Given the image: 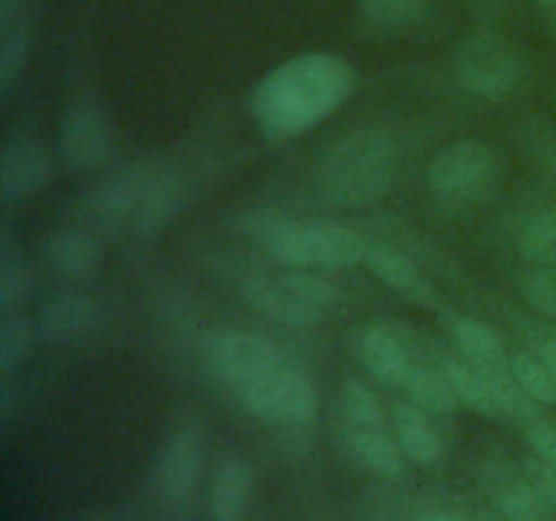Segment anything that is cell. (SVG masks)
Masks as SVG:
<instances>
[{
	"mask_svg": "<svg viewBox=\"0 0 556 521\" xmlns=\"http://www.w3.org/2000/svg\"><path fill=\"white\" fill-rule=\"evenodd\" d=\"M497 508L508 521H554L556 516L554 505L527 478L500 488Z\"/></svg>",
	"mask_w": 556,
	"mask_h": 521,
	"instance_id": "d4e9b609",
	"label": "cell"
},
{
	"mask_svg": "<svg viewBox=\"0 0 556 521\" xmlns=\"http://www.w3.org/2000/svg\"><path fill=\"white\" fill-rule=\"evenodd\" d=\"M242 293L258 313H264L266 318L277 320L282 326L304 329V326H315L324 318L320 309H315L313 304H307L293 291L286 275L250 277V280H244Z\"/></svg>",
	"mask_w": 556,
	"mask_h": 521,
	"instance_id": "7c38bea8",
	"label": "cell"
},
{
	"mask_svg": "<svg viewBox=\"0 0 556 521\" xmlns=\"http://www.w3.org/2000/svg\"><path fill=\"white\" fill-rule=\"evenodd\" d=\"M541 358L546 361V367L552 369V374L556 378V340H548L546 345L541 347Z\"/></svg>",
	"mask_w": 556,
	"mask_h": 521,
	"instance_id": "e575fe53",
	"label": "cell"
},
{
	"mask_svg": "<svg viewBox=\"0 0 556 521\" xmlns=\"http://www.w3.org/2000/svg\"><path fill=\"white\" fill-rule=\"evenodd\" d=\"M416 521H470L459 513H427V516H418Z\"/></svg>",
	"mask_w": 556,
	"mask_h": 521,
	"instance_id": "d590c367",
	"label": "cell"
},
{
	"mask_svg": "<svg viewBox=\"0 0 556 521\" xmlns=\"http://www.w3.org/2000/svg\"><path fill=\"white\" fill-rule=\"evenodd\" d=\"M201 437L193 429L172 434L157 459V492L166 503L182 505L193 492L201 472Z\"/></svg>",
	"mask_w": 556,
	"mask_h": 521,
	"instance_id": "8fae6325",
	"label": "cell"
},
{
	"mask_svg": "<svg viewBox=\"0 0 556 521\" xmlns=\"http://www.w3.org/2000/svg\"><path fill=\"white\" fill-rule=\"evenodd\" d=\"M185 199H188V190H185L182 179L177 174L157 171L147 188L144 199H141L139 209H136L130 231L141 239L157 237L182 212Z\"/></svg>",
	"mask_w": 556,
	"mask_h": 521,
	"instance_id": "2e32d148",
	"label": "cell"
},
{
	"mask_svg": "<svg viewBox=\"0 0 556 521\" xmlns=\"http://www.w3.org/2000/svg\"><path fill=\"white\" fill-rule=\"evenodd\" d=\"M445 374H448L451 385H454L456 396H459L462 405L472 407L476 412L489 418L505 416L503 405L497 399V391H494L492 380H489L486 369L478 367V364L467 361V358H448L443 364Z\"/></svg>",
	"mask_w": 556,
	"mask_h": 521,
	"instance_id": "ffe728a7",
	"label": "cell"
},
{
	"mask_svg": "<svg viewBox=\"0 0 556 521\" xmlns=\"http://www.w3.org/2000/svg\"><path fill=\"white\" fill-rule=\"evenodd\" d=\"M114 134L109 114L96 96L76 98L60 123V155L71 168L90 171L112 157Z\"/></svg>",
	"mask_w": 556,
	"mask_h": 521,
	"instance_id": "ba28073f",
	"label": "cell"
},
{
	"mask_svg": "<svg viewBox=\"0 0 556 521\" xmlns=\"http://www.w3.org/2000/svg\"><path fill=\"white\" fill-rule=\"evenodd\" d=\"M503 150L486 139H462L445 147L429 166V185L440 199L478 201L503 182Z\"/></svg>",
	"mask_w": 556,
	"mask_h": 521,
	"instance_id": "277c9868",
	"label": "cell"
},
{
	"mask_svg": "<svg viewBox=\"0 0 556 521\" xmlns=\"http://www.w3.org/2000/svg\"><path fill=\"white\" fill-rule=\"evenodd\" d=\"M206 361L220 380L244 389L288 361L275 340L258 331H220L206 345Z\"/></svg>",
	"mask_w": 556,
	"mask_h": 521,
	"instance_id": "52a82bcc",
	"label": "cell"
},
{
	"mask_svg": "<svg viewBox=\"0 0 556 521\" xmlns=\"http://www.w3.org/2000/svg\"><path fill=\"white\" fill-rule=\"evenodd\" d=\"M255 488V472L242 456H228L212 478L210 510L215 521H242Z\"/></svg>",
	"mask_w": 556,
	"mask_h": 521,
	"instance_id": "9a60e30c",
	"label": "cell"
},
{
	"mask_svg": "<svg viewBox=\"0 0 556 521\" xmlns=\"http://www.w3.org/2000/svg\"><path fill=\"white\" fill-rule=\"evenodd\" d=\"M538 3H541L548 14H556V0H538Z\"/></svg>",
	"mask_w": 556,
	"mask_h": 521,
	"instance_id": "8d00e7d4",
	"label": "cell"
},
{
	"mask_svg": "<svg viewBox=\"0 0 556 521\" xmlns=\"http://www.w3.org/2000/svg\"><path fill=\"white\" fill-rule=\"evenodd\" d=\"M30 52V33L25 25H5L0 43V90L9 92L16 76L22 74Z\"/></svg>",
	"mask_w": 556,
	"mask_h": 521,
	"instance_id": "f546056e",
	"label": "cell"
},
{
	"mask_svg": "<svg viewBox=\"0 0 556 521\" xmlns=\"http://www.w3.org/2000/svg\"><path fill=\"white\" fill-rule=\"evenodd\" d=\"M525 470H527V481H530L532 486H535L538 492H541L543 497H546L556 508V467L546 465V461L538 459V456H532V459H527Z\"/></svg>",
	"mask_w": 556,
	"mask_h": 521,
	"instance_id": "836d02e7",
	"label": "cell"
},
{
	"mask_svg": "<svg viewBox=\"0 0 556 521\" xmlns=\"http://www.w3.org/2000/svg\"><path fill=\"white\" fill-rule=\"evenodd\" d=\"M396 147L380 130H353L326 150L320 182L331 201L342 206H367L383 199L394 182Z\"/></svg>",
	"mask_w": 556,
	"mask_h": 521,
	"instance_id": "7a4b0ae2",
	"label": "cell"
},
{
	"mask_svg": "<svg viewBox=\"0 0 556 521\" xmlns=\"http://www.w3.org/2000/svg\"><path fill=\"white\" fill-rule=\"evenodd\" d=\"M525 296L535 313L556 318V264L535 266L525 277Z\"/></svg>",
	"mask_w": 556,
	"mask_h": 521,
	"instance_id": "4dcf8cb0",
	"label": "cell"
},
{
	"mask_svg": "<svg viewBox=\"0 0 556 521\" xmlns=\"http://www.w3.org/2000/svg\"><path fill=\"white\" fill-rule=\"evenodd\" d=\"M30 293V269L22 260L3 258L0 269V309L9 313L16 304H22Z\"/></svg>",
	"mask_w": 556,
	"mask_h": 521,
	"instance_id": "1f68e13d",
	"label": "cell"
},
{
	"mask_svg": "<svg viewBox=\"0 0 556 521\" xmlns=\"http://www.w3.org/2000/svg\"><path fill=\"white\" fill-rule=\"evenodd\" d=\"M508 367L514 372V378L519 380L521 389L532 396L541 407H554L556 405V378L552 369L546 367V361L532 353H510Z\"/></svg>",
	"mask_w": 556,
	"mask_h": 521,
	"instance_id": "484cf974",
	"label": "cell"
},
{
	"mask_svg": "<svg viewBox=\"0 0 556 521\" xmlns=\"http://www.w3.org/2000/svg\"><path fill=\"white\" fill-rule=\"evenodd\" d=\"M448 331L467 361L478 364V367H500V364H508L500 336L486 323H481V320L467 318V315H454L448 320Z\"/></svg>",
	"mask_w": 556,
	"mask_h": 521,
	"instance_id": "7402d4cb",
	"label": "cell"
},
{
	"mask_svg": "<svg viewBox=\"0 0 556 521\" xmlns=\"http://www.w3.org/2000/svg\"><path fill=\"white\" fill-rule=\"evenodd\" d=\"M391 418H394L396 443H400L402 454L413 465L429 467L434 461H440V456H443V440H440L438 429L432 427L424 407H418L410 399L396 402Z\"/></svg>",
	"mask_w": 556,
	"mask_h": 521,
	"instance_id": "e0dca14e",
	"label": "cell"
},
{
	"mask_svg": "<svg viewBox=\"0 0 556 521\" xmlns=\"http://www.w3.org/2000/svg\"><path fill=\"white\" fill-rule=\"evenodd\" d=\"M519 255L530 266L556 264V212L535 215L519 233Z\"/></svg>",
	"mask_w": 556,
	"mask_h": 521,
	"instance_id": "4316f807",
	"label": "cell"
},
{
	"mask_svg": "<svg viewBox=\"0 0 556 521\" xmlns=\"http://www.w3.org/2000/svg\"><path fill=\"white\" fill-rule=\"evenodd\" d=\"M36 336L38 326H33L30 320L22 318V315L5 320L3 329H0V372H3V378H9V374L25 361Z\"/></svg>",
	"mask_w": 556,
	"mask_h": 521,
	"instance_id": "f1b7e54d",
	"label": "cell"
},
{
	"mask_svg": "<svg viewBox=\"0 0 556 521\" xmlns=\"http://www.w3.org/2000/svg\"><path fill=\"white\" fill-rule=\"evenodd\" d=\"M356 87V71L334 52H304L277 65L255 85L250 106L258 128L291 139L324 123Z\"/></svg>",
	"mask_w": 556,
	"mask_h": 521,
	"instance_id": "6da1fadb",
	"label": "cell"
},
{
	"mask_svg": "<svg viewBox=\"0 0 556 521\" xmlns=\"http://www.w3.org/2000/svg\"><path fill=\"white\" fill-rule=\"evenodd\" d=\"M342 412H345L351 429H372L383 427V407L375 391L356 378H348L342 383Z\"/></svg>",
	"mask_w": 556,
	"mask_h": 521,
	"instance_id": "83f0119b",
	"label": "cell"
},
{
	"mask_svg": "<svg viewBox=\"0 0 556 521\" xmlns=\"http://www.w3.org/2000/svg\"><path fill=\"white\" fill-rule=\"evenodd\" d=\"M98 318H101V309H98L96 298L85 296V293H63L43 307L36 323L38 336L49 345L74 342L76 336L87 334L98 323Z\"/></svg>",
	"mask_w": 556,
	"mask_h": 521,
	"instance_id": "5bb4252c",
	"label": "cell"
},
{
	"mask_svg": "<svg viewBox=\"0 0 556 521\" xmlns=\"http://www.w3.org/2000/svg\"><path fill=\"white\" fill-rule=\"evenodd\" d=\"M459 85L478 98H505L521 79V58L514 43L497 30H472L454 52Z\"/></svg>",
	"mask_w": 556,
	"mask_h": 521,
	"instance_id": "5b68a950",
	"label": "cell"
},
{
	"mask_svg": "<svg viewBox=\"0 0 556 521\" xmlns=\"http://www.w3.org/2000/svg\"><path fill=\"white\" fill-rule=\"evenodd\" d=\"M364 264L372 269V275L378 277V280H383L386 285L405 293V296L427 302L429 293H432L429 291L427 277L421 275V269H418L402 250L391 247V244H369Z\"/></svg>",
	"mask_w": 556,
	"mask_h": 521,
	"instance_id": "ac0fdd59",
	"label": "cell"
},
{
	"mask_svg": "<svg viewBox=\"0 0 556 521\" xmlns=\"http://www.w3.org/2000/svg\"><path fill=\"white\" fill-rule=\"evenodd\" d=\"M505 521H508V519H505Z\"/></svg>",
	"mask_w": 556,
	"mask_h": 521,
	"instance_id": "74e56055",
	"label": "cell"
},
{
	"mask_svg": "<svg viewBox=\"0 0 556 521\" xmlns=\"http://www.w3.org/2000/svg\"><path fill=\"white\" fill-rule=\"evenodd\" d=\"M266 247L291 269H351L367 258V239L345 223L282 220L266 231Z\"/></svg>",
	"mask_w": 556,
	"mask_h": 521,
	"instance_id": "3957f363",
	"label": "cell"
},
{
	"mask_svg": "<svg viewBox=\"0 0 556 521\" xmlns=\"http://www.w3.org/2000/svg\"><path fill=\"white\" fill-rule=\"evenodd\" d=\"M402 389H405L407 399L416 402L427 412H454L459 407V396H456L445 369L416 364Z\"/></svg>",
	"mask_w": 556,
	"mask_h": 521,
	"instance_id": "cb8c5ba5",
	"label": "cell"
},
{
	"mask_svg": "<svg viewBox=\"0 0 556 521\" xmlns=\"http://www.w3.org/2000/svg\"><path fill=\"white\" fill-rule=\"evenodd\" d=\"M47 260L65 277H90L101 264V242L87 231H60L47 242Z\"/></svg>",
	"mask_w": 556,
	"mask_h": 521,
	"instance_id": "d6986e66",
	"label": "cell"
},
{
	"mask_svg": "<svg viewBox=\"0 0 556 521\" xmlns=\"http://www.w3.org/2000/svg\"><path fill=\"white\" fill-rule=\"evenodd\" d=\"M242 405L275 427H307L318 416V391L307 372L286 361L239 389Z\"/></svg>",
	"mask_w": 556,
	"mask_h": 521,
	"instance_id": "8992f818",
	"label": "cell"
},
{
	"mask_svg": "<svg viewBox=\"0 0 556 521\" xmlns=\"http://www.w3.org/2000/svg\"><path fill=\"white\" fill-rule=\"evenodd\" d=\"M527 443H530L532 454L538 459H543L546 465L556 467V423L543 421V418H535V421L527 423Z\"/></svg>",
	"mask_w": 556,
	"mask_h": 521,
	"instance_id": "d6a6232c",
	"label": "cell"
},
{
	"mask_svg": "<svg viewBox=\"0 0 556 521\" xmlns=\"http://www.w3.org/2000/svg\"><path fill=\"white\" fill-rule=\"evenodd\" d=\"M155 174L157 171L152 166H134L96 185L92 193L87 195V209H90L92 220L103 228H112V231H117V228L130 231L136 209H139Z\"/></svg>",
	"mask_w": 556,
	"mask_h": 521,
	"instance_id": "9c48e42d",
	"label": "cell"
},
{
	"mask_svg": "<svg viewBox=\"0 0 556 521\" xmlns=\"http://www.w3.org/2000/svg\"><path fill=\"white\" fill-rule=\"evenodd\" d=\"M52 179V161L33 139H14L5 144L0 161V190L5 201L38 193Z\"/></svg>",
	"mask_w": 556,
	"mask_h": 521,
	"instance_id": "4fadbf2b",
	"label": "cell"
},
{
	"mask_svg": "<svg viewBox=\"0 0 556 521\" xmlns=\"http://www.w3.org/2000/svg\"><path fill=\"white\" fill-rule=\"evenodd\" d=\"M351 450L375 475L400 478L405 472V454L400 443L386 434L383 427L351 429Z\"/></svg>",
	"mask_w": 556,
	"mask_h": 521,
	"instance_id": "44dd1931",
	"label": "cell"
},
{
	"mask_svg": "<svg viewBox=\"0 0 556 521\" xmlns=\"http://www.w3.org/2000/svg\"><path fill=\"white\" fill-rule=\"evenodd\" d=\"M356 356L375 378L400 389L416 367V347L410 334L391 323H372L358 331Z\"/></svg>",
	"mask_w": 556,
	"mask_h": 521,
	"instance_id": "30bf717a",
	"label": "cell"
},
{
	"mask_svg": "<svg viewBox=\"0 0 556 521\" xmlns=\"http://www.w3.org/2000/svg\"><path fill=\"white\" fill-rule=\"evenodd\" d=\"M358 14L369 30L402 33L427 22L429 0H358Z\"/></svg>",
	"mask_w": 556,
	"mask_h": 521,
	"instance_id": "603a6c76",
	"label": "cell"
}]
</instances>
